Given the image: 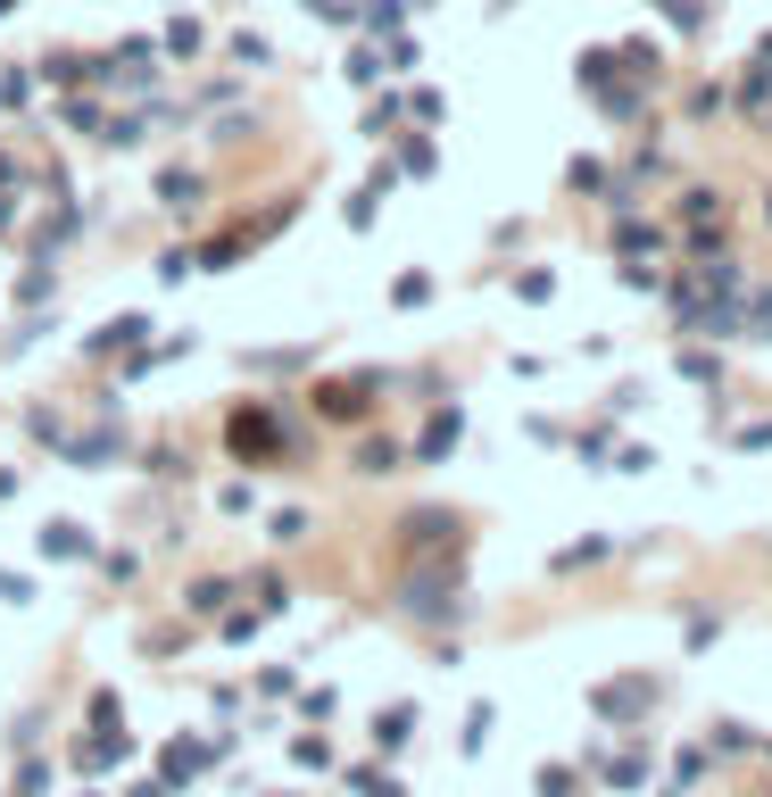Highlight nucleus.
<instances>
[{"mask_svg":"<svg viewBox=\"0 0 772 797\" xmlns=\"http://www.w3.org/2000/svg\"><path fill=\"white\" fill-rule=\"evenodd\" d=\"M225 598H233V582H200V590H191V615H216Z\"/></svg>","mask_w":772,"mask_h":797,"instance_id":"nucleus-8","label":"nucleus"},{"mask_svg":"<svg viewBox=\"0 0 772 797\" xmlns=\"http://www.w3.org/2000/svg\"><path fill=\"white\" fill-rule=\"evenodd\" d=\"M42 549H51V557H83V549H92V531H76V524H51V531H42Z\"/></svg>","mask_w":772,"mask_h":797,"instance_id":"nucleus-2","label":"nucleus"},{"mask_svg":"<svg viewBox=\"0 0 772 797\" xmlns=\"http://www.w3.org/2000/svg\"><path fill=\"white\" fill-rule=\"evenodd\" d=\"M657 9H664L673 25H697V0H657Z\"/></svg>","mask_w":772,"mask_h":797,"instance_id":"nucleus-11","label":"nucleus"},{"mask_svg":"<svg viewBox=\"0 0 772 797\" xmlns=\"http://www.w3.org/2000/svg\"><path fill=\"white\" fill-rule=\"evenodd\" d=\"M540 797H573V773L557 764V773H540Z\"/></svg>","mask_w":772,"mask_h":797,"instance_id":"nucleus-10","label":"nucleus"},{"mask_svg":"<svg viewBox=\"0 0 772 797\" xmlns=\"http://www.w3.org/2000/svg\"><path fill=\"white\" fill-rule=\"evenodd\" d=\"M316 407H324V416H366V382H324Z\"/></svg>","mask_w":772,"mask_h":797,"instance_id":"nucleus-1","label":"nucleus"},{"mask_svg":"<svg viewBox=\"0 0 772 797\" xmlns=\"http://www.w3.org/2000/svg\"><path fill=\"white\" fill-rule=\"evenodd\" d=\"M266 440H275V433H266V416H233V449H242V457H258Z\"/></svg>","mask_w":772,"mask_h":797,"instance_id":"nucleus-4","label":"nucleus"},{"mask_svg":"<svg viewBox=\"0 0 772 797\" xmlns=\"http://www.w3.org/2000/svg\"><path fill=\"white\" fill-rule=\"evenodd\" d=\"M0 598H9V607H25V598H34V582H25V573H0Z\"/></svg>","mask_w":772,"mask_h":797,"instance_id":"nucleus-9","label":"nucleus"},{"mask_svg":"<svg viewBox=\"0 0 772 797\" xmlns=\"http://www.w3.org/2000/svg\"><path fill=\"white\" fill-rule=\"evenodd\" d=\"M407 722H415V715H407V706H391V715H382V722H374V740H382V748H407Z\"/></svg>","mask_w":772,"mask_h":797,"instance_id":"nucleus-6","label":"nucleus"},{"mask_svg":"<svg viewBox=\"0 0 772 797\" xmlns=\"http://www.w3.org/2000/svg\"><path fill=\"white\" fill-rule=\"evenodd\" d=\"M200 764H208V748H200V740L167 748V781H191V773H200Z\"/></svg>","mask_w":772,"mask_h":797,"instance_id":"nucleus-5","label":"nucleus"},{"mask_svg":"<svg viewBox=\"0 0 772 797\" xmlns=\"http://www.w3.org/2000/svg\"><path fill=\"white\" fill-rule=\"evenodd\" d=\"M142 333H150V324H142V316H116L109 333H100V349H125V341H142Z\"/></svg>","mask_w":772,"mask_h":797,"instance_id":"nucleus-7","label":"nucleus"},{"mask_svg":"<svg viewBox=\"0 0 772 797\" xmlns=\"http://www.w3.org/2000/svg\"><path fill=\"white\" fill-rule=\"evenodd\" d=\"M449 440H457V407H440V416L424 424V457H449Z\"/></svg>","mask_w":772,"mask_h":797,"instance_id":"nucleus-3","label":"nucleus"}]
</instances>
